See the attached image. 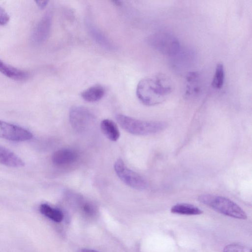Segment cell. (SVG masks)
Instances as JSON below:
<instances>
[{"label":"cell","mask_w":252,"mask_h":252,"mask_svg":"<svg viewBox=\"0 0 252 252\" xmlns=\"http://www.w3.org/2000/svg\"><path fill=\"white\" fill-rule=\"evenodd\" d=\"M116 119L124 130L136 135L157 133L163 131L167 126L165 122L138 120L120 114L116 116Z\"/></svg>","instance_id":"7a4b0ae2"},{"label":"cell","mask_w":252,"mask_h":252,"mask_svg":"<svg viewBox=\"0 0 252 252\" xmlns=\"http://www.w3.org/2000/svg\"><path fill=\"white\" fill-rule=\"evenodd\" d=\"M201 83L199 74L195 71L188 72L186 76L184 95L187 98L196 97L200 93Z\"/></svg>","instance_id":"9c48e42d"},{"label":"cell","mask_w":252,"mask_h":252,"mask_svg":"<svg viewBox=\"0 0 252 252\" xmlns=\"http://www.w3.org/2000/svg\"><path fill=\"white\" fill-rule=\"evenodd\" d=\"M9 16L5 10L0 7V25L3 26L7 24L9 21Z\"/></svg>","instance_id":"ffe728a7"},{"label":"cell","mask_w":252,"mask_h":252,"mask_svg":"<svg viewBox=\"0 0 252 252\" xmlns=\"http://www.w3.org/2000/svg\"><path fill=\"white\" fill-rule=\"evenodd\" d=\"M147 41L151 47L164 55L173 57L180 51L179 40L168 32L154 33L148 37Z\"/></svg>","instance_id":"277c9868"},{"label":"cell","mask_w":252,"mask_h":252,"mask_svg":"<svg viewBox=\"0 0 252 252\" xmlns=\"http://www.w3.org/2000/svg\"><path fill=\"white\" fill-rule=\"evenodd\" d=\"M33 134L24 128L0 120V138L22 142L31 140Z\"/></svg>","instance_id":"52a82bcc"},{"label":"cell","mask_w":252,"mask_h":252,"mask_svg":"<svg viewBox=\"0 0 252 252\" xmlns=\"http://www.w3.org/2000/svg\"><path fill=\"white\" fill-rule=\"evenodd\" d=\"M78 252H99L97 251L89 249H81L78 250Z\"/></svg>","instance_id":"7402d4cb"},{"label":"cell","mask_w":252,"mask_h":252,"mask_svg":"<svg viewBox=\"0 0 252 252\" xmlns=\"http://www.w3.org/2000/svg\"><path fill=\"white\" fill-rule=\"evenodd\" d=\"M0 164L10 167H21L24 161L10 150L0 145Z\"/></svg>","instance_id":"8fae6325"},{"label":"cell","mask_w":252,"mask_h":252,"mask_svg":"<svg viewBox=\"0 0 252 252\" xmlns=\"http://www.w3.org/2000/svg\"><path fill=\"white\" fill-rule=\"evenodd\" d=\"M114 168L120 179L129 187L138 190H143L147 188L148 183L146 180L140 175L128 168L121 159L116 161Z\"/></svg>","instance_id":"5b68a950"},{"label":"cell","mask_w":252,"mask_h":252,"mask_svg":"<svg viewBox=\"0 0 252 252\" xmlns=\"http://www.w3.org/2000/svg\"><path fill=\"white\" fill-rule=\"evenodd\" d=\"M86 25L91 36L96 42L108 50L114 49V45L98 28L89 21Z\"/></svg>","instance_id":"7c38bea8"},{"label":"cell","mask_w":252,"mask_h":252,"mask_svg":"<svg viewBox=\"0 0 252 252\" xmlns=\"http://www.w3.org/2000/svg\"><path fill=\"white\" fill-rule=\"evenodd\" d=\"M69 117L72 127L78 132L87 129L94 118L93 113L83 106L72 107L69 112Z\"/></svg>","instance_id":"8992f818"},{"label":"cell","mask_w":252,"mask_h":252,"mask_svg":"<svg viewBox=\"0 0 252 252\" xmlns=\"http://www.w3.org/2000/svg\"><path fill=\"white\" fill-rule=\"evenodd\" d=\"M104 88L100 85L92 86L84 91L81 96L86 101L93 102L99 100L104 95Z\"/></svg>","instance_id":"9a60e30c"},{"label":"cell","mask_w":252,"mask_h":252,"mask_svg":"<svg viewBox=\"0 0 252 252\" xmlns=\"http://www.w3.org/2000/svg\"><path fill=\"white\" fill-rule=\"evenodd\" d=\"M39 211L44 216L55 222H61L63 219V214L61 210L53 208L47 204H41Z\"/></svg>","instance_id":"e0dca14e"},{"label":"cell","mask_w":252,"mask_h":252,"mask_svg":"<svg viewBox=\"0 0 252 252\" xmlns=\"http://www.w3.org/2000/svg\"><path fill=\"white\" fill-rule=\"evenodd\" d=\"M36 4L41 9H43L48 4V1L46 0H41V1H35Z\"/></svg>","instance_id":"44dd1931"},{"label":"cell","mask_w":252,"mask_h":252,"mask_svg":"<svg viewBox=\"0 0 252 252\" xmlns=\"http://www.w3.org/2000/svg\"><path fill=\"white\" fill-rule=\"evenodd\" d=\"M198 201L215 211L225 216L245 220L247 216L245 211L231 200L220 195L202 194Z\"/></svg>","instance_id":"3957f363"},{"label":"cell","mask_w":252,"mask_h":252,"mask_svg":"<svg viewBox=\"0 0 252 252\" xmlns=\"http://www.w3.org/2000/svg\"><path fill=\"white\" fill-rule=\"evenodd\" d=\"M52 25V16L47 13L40 20L33 30L31 35V41L35 45L44 43L47 39Z\"/></svg>","instance_id":"ba28073f"},{"label":"cell","mask_w":252,"mask_h":252,"mask_svg":"<svg viewBox=\"0 0 252 252\" xmlns=\"http://www.w3.org/2000/svg\"><path fill=\"white\" fill-rule=\"evenodd\" d=\"M100 129L103 134L109 140L116 141L120 136L116 124L109 119H104L100 123Z\"/></svg>","instance_id":"5bb4252c"},{"label":"cell","mask_w":252,"mask_h":252,"mask_svg":"<svg viewBox=\"0 0 252 252\" xmlns=\"http://www.w3.org/2000/svg\"><path fill=\"white\" fill-rule=\"evenodd\" d=\"M0 72L4 76L14 80L23 81L29 76V73L23 70L14 67L0 59Z\"/></svg>","instance_id":"4fadbf2b"},{"label":"cell","mask_w":252,"mask_h":252,"mask_svg":"<svg viewBox=\"0 0 252 252\" xmlns=\"http://www.w3.org/2000/svg\"><path fill=\"white\" fill-rule=\"evenodd\" d=\"M171 212L174 214L185 215H198L203 213L197 206L188 203L175 204L171 207Z\"/></svg>","instance_id":"2e32d148"},{"label":"cell","mask_w":252,"mask_h":252,"mask_svg":"<svg viewBox=\"0 0 252 252\" xmlns=\"http://www.w3.org/2000/svg\"><path fill=\"white\" fill-rule=\"evenodd\" d=\"M173 84L168 76L158 73L141 79L137 84L136 95L144 105L154 106L165 100L173 91Z\"/></svg>","instance_id":"6da1fadb"},{"label":"cell","mask_w":252,"mask_h":252,"mask_svg":"<svg viewBox=\"0 0 252 252\" xmlns=\"http://www.w3.org/2000/svg\"><path fill=\"white\" fill-rule=\"evenodd\" d=\"M225 79V71L223 64L218 63L216 67L212 81V86L216 89H220L223 86Z\"/></svg>","instance_id":"ac0fdd59"},{"label":"cell","mask_w":252,"mask_h":252,"mask_svg":"<svg viewBox=\"0 0 252 252\" xmlns=\"http://www.w3.org/2000/svg\"><path fill=\"white\" fill-rule=\"evenodd\" d=\"M78 158V154L70 149H62L55 151L52 155V162L57 166H63L72 163Z\"/></svg>","instance_id":"30bf717a"},{"label":"cell","mask_w":252,"mask_h":252,"mask_svg":"<svg viewBox=\"0 0 252 252\" xmlns=\"http://www.w3.org/2000/svg\"><path fill=\"white\" fill-rule=\"evenodd\" d=\"M223 252H252L249 248L237 244H231L226 246Z\"/></svg>","instance_id":"d6986e66"}]
</instances>
